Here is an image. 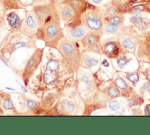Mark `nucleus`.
<instances>
[{
  "mask_svg": "<svg viewBox=\"0 0 150 135\" xmlns=\"http://www.w3.org/2000/svg\"><path fill=\"white\" fill-rule=\"evenodd\" d=\"M131 22L139 29H145L146 27V22L144 21L143 17L139 14H137L132 16Z\"/></svg>",
  "mask_w": 150,
  "mask_h": 135,
  "instance_id": "19",
  "label": "nucleus"
},
{
  "mask_svg": "<svg viewBox=\"0 0 150 135\" xmlns=\"http://www.w3.org/2000/svg\"><path fill=\"white\" fill-rule=\"evenodd\" d=\"M56 50L67 72L73 76L81 68L83 53L79 42L70 40L64 36L59 42Z\"/></svg>",
  "mask_w": 150,
  "mask_h": 135,
  "instance_id": "2",
  "label": "nucleus"
},
{
  "mask_svg": "<svg viewBox=\"0 0 150 135\" xmlns=\"http://www.w3.org/2000/svg\"><path fill=\"white\" fill-rule=\"evenodd\" d=\"M98 64V61L93 58L84 56H82V60H81V68H92L94 66H96Z\"/></svg>",
  "mask_w": 150,
  "mask_h": 135,
  "instance_id": "20",
  "label": "nucleus"
},
{
  "mask_svg": "<svg viewBox=\"0 0 150 135\" xmlns=\"http://www.w3.org/2000/svg\"><path fill=\"white\" fill-rule=\"evenodd\" d=\"M45 48H35V50L28 59L23 69L21 71V77L25 87L30 83V79L41 65L44 56Z\"/></svg>",
  "mask_w": 150,
  "mask_h": 135,
  "instance_id": "5",
  "label": "nucleus"
},
{
  "mask_svg": "<svg viewBox=\"0 0 150 135\" xmlns=\"http://www.w3.org/2000/svg\"><path fill=\"white\" fill-rule=\"evenodd\" d=\"M56 4L57 5L61 22L64 24L70 22L77 17L76 13L69 5L64 3Z\"/></svg>",
  "mask_w": 150,
  "mask_h": 135,
  "instance_id": "16",
  "label": "nucleus"
},
{
  "mask_svg": "<svg viewBox=\"0 0 150 135\" xmlns=\"http://www.w3.org/2000/svg\"><path fill=\"white\" fill-rule=\"evenodd\" d=\"M121 17L117 15L112 16L111 18H110L109 19V23L112 24V25H117L119 23H121Z\"/></svg>",
  "mask_w": 150,
  "mask_h": 135,
  "instance_id": "26",
  "label": "nucleus"
},
{
  "mask_svg": "<svg viewBox=\"0 0 150 135\" xmlns=\"http://www.w3.org/2000/svg\"><path fill=\"white\" fill-rule=\"evenodd\" d=\"M120 103H118V102L116 101V100H113L111 101L110 103H109V107L114 111H116L117 110L119 109L120 108Z\"/></svg>",
  "mask_w": 150,
  "mask_h": 135,
  "instance_id": "27",
  "label": "nucleus"
},
{
  "mask_svg": "<svg viewBox=\"0 0 150 135\" xmlns=\"http://www.w3.org/2000/svg\"><path fill=\"white\" fill-rule=\"evenodd\" d=\"M19 99L21 107L25 109L27 112L32 113L34 114H40V112L43 110L41 107L40 102L36 101L22 95Z\"/></svg>",
  "mask_w": 150,
  "mask_h": 135,
  "instance_id": "13",
  "label": "nucleus"
},
{
  "mask_svg": "<svg viewBox=\"0 0 150 135\" xmlns=\"http://www.w3.org/2000/svg\"><path fill=\"white\" fill-rule=\"evenodd\" d=\"M3 112H11L14 114H20L13 103L11 95L6 92L0 93V112L2 114Z\"/></svg>",
  "mask_w": 150,
  "mask_h": 135,
  "instance_id": "15",
  "label": "nucleus"
},
{
  "mask_svg": "<svg viewBox=\"0 0 150 135\" xmlns=\"http://www.w3.org/2000/svg\"><path fill=\"white\" fill-rule=\"evenodd\" d=\"M82 53L87 52H98L100 46L99 32H88L80 41Z\"/></svg>",
  "mask_w": 150,
  "mask_h": 135,
  "instance_id": "11",
  "label": "nucleus"
},
{
  "mask_svg": "<svg viewBox=\"0 0 150 135\" xmlns=\"http://www.w3.org/2000/svg\"><path fill=\"white\" fill-rule=\"evenodd\" d=\"M103 0H92L93 3L95 4H98L99 3H100Z\"/></svg>",
  "mask_w": 150,
  "mask_h": 135,
  "instance_id": "32",
  "label": "nucleus"
},
{
  "mask_svg": "<svg viewBox=\"0 0 150 135\" xmlns=\"http://www.w3.org/2000/svg\"><path fill=\"white\" fill-rule=\"evenodd\" d=\"M38 28V21L32 9L26 11L21 32L25 36L29 38L36 39V36Z\"/></svg>",
  "mask_w": 150,
  "mask_h": 135,
  "instance_id": "10",
  "label": "nucleus"
},
{
  "mask_svg": "<svg viewBox=\"0 0 150 135\" xmlns=\"http://www.w3.org/2000/svg\"><path fill=\"white\" fill-rule=\"evenodd\" d=\"M66 0H56V3H62Z\"/></svg>",
  "mask_w": 150,
  "mask_h": 135,
  "instance_id": "33",
  "label": "nucleus"
},
{
  "mask_svg": "<svg viewBox=\"0 0 150 135\" xmlns=\"http://www.w3.org/2000/svg\"><path fill=\"white\" fill-rule=\"evenodd\" d=\"M145 9V6L144 5H138L131 8L129 9V11L131 13L137 14V13H139L143 11Z\"/></svg>",
  "mask_w": 150,
  "mask_h": 135,
  "instance_id": "22",
  "label": "nucleus"
},
{
  "mask_svg": "<svg viewBox=\"0 0 150 135\" xmlns=\"http://www.w3.org/2000/svg\"><path fill=\"white\" fill-rule=\"evenodd\" d=\"M108 93L112 97H117L120 95L118 90L114 86H111L108 89Z\"/></svg>",
  "mask_w": 150,
  "mask_h": 135,
  "instance_id": "24",
  "label": "nucleus"
},
{
  "mask_svg": "<svg viewBox=\"0 0 150 135\" xmlns=\"http://www.w3.org/2000/svg\"><path fill=\"white\" fill-rule=\"evenodd\" d=\"M80 19L89 31L99 32L103 28L101 15L94 6L87 9L81 15Z\"/></svg>",
  "mask_w": 150,
  "mask_h": 135,
  "instance_id": "6",
  "label": "nucleus"
},
{
  "mask_svg": "<svg viewBox=\"0 0 150 135\" xmlns=\"http://www.w3.org/2000/svg\"><path fill=\"white\" fill-rule=\"evenodd\" d=\"M88 32L82 23L80 17L77 16L70 22L64 24V36L74 41L79 42Z\"/></svg>",
  "mask_w": 150,
  "mask_h": 135,
  "instance_id": "8",
  "label": "nucleus"
},
{
  "mask_svg": "<svg viewBox=\"0 0 150 135\" xmlns=\"http://www.w3.org/2000/svg\"><path fill=\"white\" fill-rule=\"evenodd\" d=\"M105 53L108 54H113L114 55H117L120 52V49L115 43L108 42L104 45L103 47Z\"/></svg>",
  "mask_w": 150,
  "mask_h": 135,
  "instance_id": "18",
  "label": "nucleus"
},
{
  "mask_svg": "<svg viewBox=\"0 0 150 135\" xmlns=\"http://www.w3.org/2000/svg\"><path fill=\"white\" fill-rule=\"evenodd\" d=\"M118 66L120 69H122L126 64V60L122 58H120L117 60Z\"/></svg>",
  "mask_w": 150,
  "mask_h": 135,
  "instance_id": "30",
  "label": "nucleus"
},
{
  "mask_svg": "<svg viewBox=\"0 0 150 135\" xmlns=\"http://www.w3.org/2000/svg\"><path fill=\"white\" fill-rule=\"evenodd\" d=\"M76 96V93H75V91H72L67 96H59L55 106L59 114L75 115L77 113L79 109V104Z\"/></svg>",
  "mask_w": 150,
  "mask_h": 135,
  "instance_id": "7",
  "label": "nucleus"
},
{
  "mask_svg": "<svg viewBox=\"0 0 150 135\" xmlns=\"http://www.w3.org/2000/svg\"><path fill=\"white\" fill-rule=\"evenodd\" d=\"M62 3L69 5L73 9L77 17H80L87 9L93 6L87 0H66Z\"/></svg>",
  "mask_w": 150,
  "mask_h": 135,
  "instance_id": "17",
  "label": "nucleus"
},
{
  "mask_svg": "<svg viewBox=\"0 0 150 135\" xmlns=\"http://www.w3.org/2000/svg\"><path fill=\"white\" fill-rule=\"evenodd\" d=\"M127 77L131 82L135 83L137 82L139 79L138 76L135 73H132V74H128L127 75Z\"/></svg>",
  "mask_w": 150,
  "mask_h": 135,
  "instance_id": "28",
  "label": "nucleus"
},
{
  "mask_svg": "<svg viewBox=\"0 0 150 135\" xmlns=\"http://www.w3.org/2000/svg\"><path fill=\"white\" fill-rule=\"evenodd\" d=\"M66 75L70 76L67 72L60 58L50 56L45 69H41V72L36 76V79L40 85V91L46 93L47 91L56 89L60 96L63 90L61 88L66 87V81L69 79H63Z\"/></svg>",
  "mask_w": 150,
  "mask_h": 135,
  "instance_id": "1",
  "label": "nucleus"
},
{
  "mask_svg": "<svg viewBox=\"0 0 150 135\" xmlns=\"http://www.w3.org/2000/svg\"><path fill=\"white\" fill-rule=\"evenodd\" d=\"M104 30L107 32L116 33L118 30V27L117 25L108 23L104 27Z\"/></svg>",
  "mask_w": 150,
  "mask_h": 135,
  "instance_id": "23",
  "label": "nucleus"
},
{
  "mask_svg": "<svg viewBox=\"0 0 150 135\" xmlns=\"http://www.w3.org/2000/svg\"><path fill=\"white\" fill-rule=\"evenodd\" d=\"M106 12L109 15H113L117 12V10L114 7L112 6H108L106 8Z\"/></svg>",
  "mask_w": 150,
  "mask_h": 135,
  "instance_id": "29",
  "label": "nucleus"
},
{
  "mask_svg": "<svg viewBox=\"0 0 150 135\" xmlns=\"http://www.w3.org/2000/svg\"><path fill=\"white\" fill-rule=\"evenodd\" d=\"M28 6L21 0H0V10L5 14L12 11L26 10Z\"/></svg>",
  "mask_w": 150,
  "mask_h": 135,
  "instance_id": "14",
  "label": "nucleus"
},
{
  "mask_svg": "<svg viewBox=\"0 0 150 135\" xmlns=\"http://www.w3.org/2000/svg\"><path fill=\"white\" fill-rule=\"evenodd\" d=\"M122 45L128 49H133L135 47V43L129 38H126L123 41Z\"/></svg>",
  "mask_w": 150,
  "mask_h": 135,
  "instance_id": "25",
  "label": "nucleus"
},
{
  "mask_svg": "<svg viewBox=\"0 0 150 135\" xmlns=\"http://www.w3.org/2000/svg\"><path fill=\"white\" fill-rule=\"evenodd\" d=\"M115 85L117 86V87H118L120 89H125L127 87V85L122 78H121V77L117 78L115 81Z\"/></svg>",
  "mask_w": 150,
  "mask_h": 135,
  "instance_id": "21",
  "label": "nucleus"
},
{
  "mask_svg": "<svg viewBox=\"0 0 150 135\" xmlns=\"http://www.w3.org/2000/svg\"><path fill=\"white\" fill-rule=\"evenodd\" d=\"M64 36L63 27L61 25V20L58 12L38 28L36 38L42 41L45 47L56 49Z\"/></svg>",
  "mask_w": 150,
  "mask_h": 135,
  "instance_id": "3",
  "label": "nucleus"
},
{
  "mask_svg": "<svg viewBox=\"0 0 150 135\" xmlns=\"http://www.w3.org/2000/svg\"><path fill=\"white\" fill-rule=\"evenodd\" d=\"M32 9L36 16L39 27L59 12L56 4L52 2L34 5L32 6Z\"/></svg>",
  "mask_w": 150,
  "mask_h": 135,
  "instance_id": "9",
  "label": "nucleus"
},
{
  "mask_svg": "<svg viewBox=\"0 0 150 135\" xmlns=\"http://www.w3.org/2000/svg\"><path fill=\"white\" fill-rule=\"evenodd\" d=\"M145 114L146 115H148L149 114V109L148 106H146L145 108Z\"/></svg>",
  "mask_w": 150,
  "mask_h": 135,
  "instance_id": "31",
  "label": "nucleus"
},
{
  "mask_svg": "<svg viewBox=\"0 0 150 135\" xmlns=\"http://www.w3.org/2000/svg\"><path fill=\"white\" fill-rule=\"evenodd\" d=\"M36 39L25 36L21 32H9L0 42V57L9 62L12 55L19 49L36 48Z\"/></svg>",
  "mask_w": 150,
  "mask_h": 135,
  "instance_id": "4",
  "label": "nucleus"
},
{
  "mask_svg": "<svg viewBox=\"0 0 150 135\" xmlns=\"http://www.w3.org/2000/svg\"><path fill=\"white\" fill-rule=\"evenodd\" d=\"M23 18H21L17 11L8 12L5 15V19L9 32H21Z\"/></svg>",
  "mask_w": 150,
  "mask_h": 135,
  "instance_id": "12",
  "label": "nucleus"
}]
</instances>
